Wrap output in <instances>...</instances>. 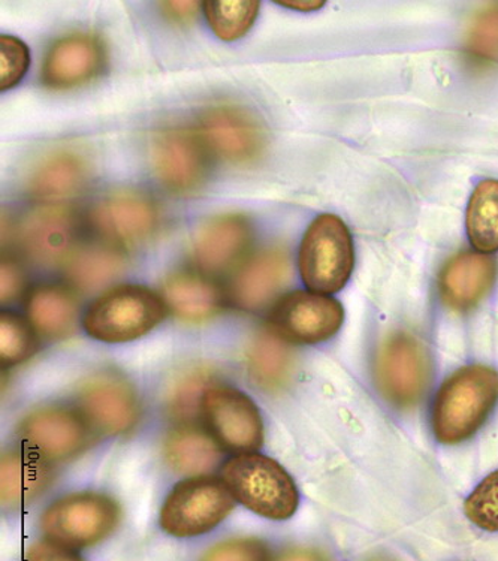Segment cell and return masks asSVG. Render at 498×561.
I'll return each instance as SVG.
<instances>
[{
	"label": "cell",
	"mask_w": 498,
	"mask_h": 561,
	"mask_svg": "<svg viewBox=\"0 0 498 561\" xmlns=\"http://www.w3.org/2000/svg\"><path fill=\"white\" fill-rule=\"evenodd\" d=\"M498 403V371L475 364L452 373L437 391L431 424L436 439L460 445L487 423Z\"/></svg>",
	"instance_id": "obj_1"
},
{
	"label": "cell",
	"mask_w": 498,
	"mask_h": 561,
	"mask_svg": "<svg viewBox=\"0 0 498 561\" xmlns=\"http://www.w3.org/2000/svg\"><path fill=\"white\" fill-rule=\"evenodd\" d=\"M222 479L236 502L273 522L293 517L300 505L296 482L283 466L258 453L239 454L222 467Z\"/></svg>",
	"instance_id": "obj_2"
},
{
	"label": "cell",
	"mask_w": 498,
	"mask_h": 561,
	"mask_svg": "<svg viewBox=\"0 0 498 561\" xmlns=\"http://www.w3.org/2000/svg\"><path fill=\"white\" fill-rule=\"evenodd\" d=\"M166 317L161 295L142 285H120L96 298L84 313L90 337L104 343H128L144 337Z\"/></svg>",
	"instance_id": "obj_3"
},
{
	"label": "cell",
	"mask_w": 498,
	"mask_h": 561,
	"mask_svg": "<svg viewBox=\"0 0 498 561\" xmlns=\"http://www.w3.org/2000/svg\"><path fill=\"white\" fill-rule=\"evenodd\" d=\"M120 522L121 507L113 497L81 491L53 502L40 518V528L50 542L73 551L104 542Z\"/></svg>",
	"instance_id": "obj_4"
},
{
	"label": "cell",
	"mask_w": 498,
	"mask_h": 561,
	"mask_svg": "<svg viewBox=\"0 0 498 561\" xmlns=\"http://www.w3.org/2000/svg\"><path fill=\"white\" fill-rule=\"evenodd\" d=\"M355 267L349 228L336 215H321L310 225L298 253V270L312 293L329 295L345 288Z\"/></svg>",
	"instance_id": "obj_5"
},
{
	"label": "cell",
	"mask_w": 498,
	"mask_h": 561,
	"mask_svg": "<svg viewBox=\"0 0 498 561\" xmlns=\"http://www.w3.org/2000/svg\"><path fill=\"white\" fill-rule=\"evenodd\" d=\"M432 373L430 351L414 334H391L375 355V387L394 408L418 407L431 387Z\"/></svg>",
	"instance_id": "obj_6"
},
{
	"label": "cell",
	"mask_w": 498,
	"mask_h": 561,
	"mask_svg": "<svg viewBox=\"0 0 498 561\" xmlns=\"http://www.w3.org/2000/svg\"><path fill=\"white\" fill-rule=\"evenodd\" d=\"M235 499L223 481L192 477L178 482L163 502L159 523L174 538H195L215 530L234 511Z\"/></svg>",
	"instance_id": "obj_7"
},
{
	"label": "cell",
	"mask_w": 498,
	"mask_h": 561,
	"mask_svg": "<svg viewBox=\"0 0 498 561\" xmlns=\"http://www.w3.org/2000/svg\"><path fill=\"white\" fill-rule=\"evenodd\" d=\"M201 417L224 450L255 453L264 444L263 416L255 401L230 385L213 383L204 392Z\"/></svg>",
	"instance_id": "obj_8"
},
{
	"label": "cell",
	"mask_w": 498,
	"mask_h": 561,
	"mask_svg": "<svg viewBox=\"0 0 498 561\" xmlns=\"http://www.w3.org/2000/svg\"><path fill=\"white\" fill-rule=\"evenodd\" d=\"M76 400L85 423L102 436H124L132 432L141 420L137 389L118 373L90 375L77 389Z\"/></svg>",
	"instance_id": "obj_9"
},
{
	"label": "cell",
	"mask_w": 498,
	"mask_h": 561,
	"mask_svg": "<svg viewBox=\"0 0 498 561\" xmlns=\"http://www.w3.org/2000/svg\"><path fill=\"white\" fill-rule=\"evenodd\" d=\"M345 321V310L329 295L293 290L280 297L268 317V330L289 345H317L333 339Z\"/></svg>",
	"instance_id": "obj_10"
},
{
	"label": "cell",
	"mask_w": 498,
	"mask_h": 561,
	"mask_svg": "<svg viewBox=\"0 0 498 561\" xmlns=\"http://www.w3.org/2000/svg\"><path fill=\"white\" fill-rule=\"evenodd\" d=\"M89 224L104 243L134 248L157 233L161 213L144 192L116 191L97 201L89 213Z\"/></svg>",
	"instance_id": "obj_11"
},
{
	"label": "cell",
	"mask_w": 498,
	"mask_h": 561,
	"mask_svg": "<svg viewBox=\"0 0 498 561\" xmlns=\"http://www.w3.org/2000/svg\"><path fill=\"white\" fill-rule=\"evenodd\" d=\"M152 163L166 190L178 195L194 194L208 178L210 150L194 130L163 129L153 137Z\"/></svg>",
	"instance_id": "obj_12"
},
{
	"label": "cell",
	"mask_w": 498,
	"mask_h": 561,
	"mask_svg": "<svg viewBox=\"0 0 498 561\" xmlns=\"http://www.w3.org/2000/svg\"><path fill=\"white\" fill-rule=\"evenodd\" d=\"M202 141L211 153L232 163L256 161L267 146L263 122L239 105H215L199 117Z\"/></svg>",
	"instance_id": "obj_13"
},
{
	"label": "cell",
	"mask_w": 498,
	"mask_h": 561,
	"mask_svg": "<svg viewBox=\"0 0 498 561\" xmlns=\"http://www.w3.org/2000/svg\"><path fill=\"white\" fill-rule=\"evenodd\" d=\"M27 450L45 461H68L89 448L93 430L79 411L40 408L28 413L19 427Z\"/></svg>",
	"instance_id": "obj_14"
},
{
	"label": "cell",
	"mask_w": 498,
	"mask_h": 561,
	"mask_svg": "<svg viewBox=\"0 0 498 561\" xmlns=\"http://www.w3.org/2000/svg\"><path fill=\"white\" fill-rule=\"evenodd\" d=\"M291 257L283 248L264 249L234 273L228 298L236 309L259 311L271 305L291 282Z\"/></svg>",
	"instance_id": "obj_15"
},
{
	"label": "cell",
	"mask_w": 498,
	"mask_h": 561,
	"mask_svg": "<svg viewBox=\"0 0 498 561\" xmlns=\"http://www.w3.org/2000/svg\"><path fill=\"white\" fill-rule=\"evenodd\" d=\"M107 65V50L100 36L72 34L57 39L45 55L40 80L45 88H80L100 77Z\"/></svg>",
	"instance_id": "obj_16"
},
{
	"label": "cell",
	"mask_w": 498,
	"mask_h": 561,
	"mask_svg": "<svg viewBox=\"0 0 498 561\" xmlns=\"http://www.w3.org/2000/svg\"><path fill=\"white\" fill-rule=\"evenodd\" d=\"M252 241L253 227L246 216L234 213L215 216L196 231L192 256L201 272L224 273L246 255Z\"/></svg>",
	"instance_id": "obj_17"
},
{
	"label": "cell",
	"mask_w": 498,
	"mask_h": 561,
	"mask_svg": "<svg viewBox=\"0 0 498 561\" xmlns=\"http://www.w3.org/2000/svg\"><path fill=\"white\" fill-rule=\"evenodd\" d=\"M497 278V262L485 253L461 252L444 264L439 276L442 301L465 313L479 306Z\"/></svg>",
	"instance_id": "obj_18"
},
{
	"label": "cell",
	"mask_w": 498,
	"mask_h": 561,
	"mask_svg": "<svg viewBox=\"0 0 498 561\" xmlns=\"http://www.w3.org/2000/svg\"><path fill=\"white\" fill-rule=\"evenodd\" d=\"M79 225L72 213L45 208L27 217L22 240L28 255L45 264H63L76 251Z\"/></svg>",
	"instance_id": "obj_19"
},
{
	"label": "cell",
	"mask_w": 498,
	"mask_h": 561,
	"mask_svg": "<svg viewBox=\"0 0 498 561\" xmlns=\"http://www.w3.org/2000/svg\"><path fill=\"white\" fill-rule=\"evenodd\" d=\"M90 165L85 156L76 150H56L44 156L28 179V192L44 203L79 195L88 186Z\"/></svg>",
	"instance_id": "obj_20"
},
{
	"label": "cell",
	"mask_w": 498,
	"mask_h": 561,
	"mask_svg": "<svg viewBox=\"0 0 498 561\" xmlns=\"http://www.w3.org/2000/svg\"><path fill=\"white\" fill-rule=\"evenodd\" d=\"M162 298L178 319L189 323H202L218 317L224 295L210 278L199 274L177 272L165 277Z\"/></svg>",
	"instance_id": "obj_21"
},
{
	"label": "cell",
	"mask_w": 498,
	"mask_h": 561,
	"mask_svg": "<svg viewBox=\"0 0 498 561\" xmlns=\"http://www.w3.org/2000/svg\"><path fill=\"white\" fill-rule=\"evenodd\" d=\"M53 479L48 461L31 450H10L0 462V499L5 507H18L35 501Z\"/></svg>",
	"instance_id": "obj_22"
},
{
	"label": "cell",
	"mask_w": 498,
	"mask_h": 561,
	"mask_svg": "<svg viewBox=\"0 0 498 561\" xmlns=\"http://www.w3.org/2000/svg\"><path fill=\"white\" fill-rule=\"evenodd\" d=\"M27 318L36 333L48 340H63L79 323V301L59 285H39L28 294Z\"/></svg>",
	"instance_id": "obj_23"
},
{
	"label": "cell",
	"mask_w": 498,
	"mask_h": 561,
	"mask_svg": "<svg viewBox=\"0 0 498 561\" xmlns=\"http://www.w3.org/2000/svg\"><path fill=\"white\" fill-rule=\"evenodd\" d=\"M246 368L252 382L264 391L276 392L291 382L296 355L289 343L271 330L253 335L246 351Z\"/></svg>",
	"instance_id": "obj_24"
},
{
	"label": "cell",
	"mask_w": 498,
	"mask_h": 561,
	"mask_svg": "<svg viewBox=\"0 0 498 561\" xmlns=\"http://www.w3.org/2000/svg\"><path fill=\"white\" fill-rule=\"evenodd\" d=\"M163 456L174 472L202 477L219 465L222 446L207 430L179 424L166 436Z\"/></svg>",
	"instance_id": "obj_25"
},
{
	"label": "cell",
	"mask_w": 498,
	"mask_h": 561,
	"mask_svg": "<svg viewBox=\"0 0 498 561\" xmlns=\"http://www.w3.org/2000/svg\"><path fill=\"white\" fill-rule=\"evenodd\" d=\"M62 265L65 276L76 288L92 293L124 272L125 257L107 243L79 245Z\"/></svg>",
	"instance_id": "obj_26"
},
{
	"label": "cell",
	"mask_w": 498,
	"mask_h": 561,
	"mask_svg": "<svg viewBox=\"0 0 498 561\" xmlns=\"http://www.w3.org/2000/svg\"><path fill=\"white\" fill-rule=\"evenodd\" d=\"M471 243L480 253L498 251V180H482L473 191L465 216Z\"/></svg>",
	"instance_id": "obj_27"
},
{
	"label": "cell",
	"mask_w": 498,
	"mask_h": 561,
	"mask_svg": "<svg viewBox=\"0 0 498 561\" xmlns=\"http://www.w3.org/2000/svg\"><path fill=\"white\" fill-rule=\"evenodd\" d=\"M213 385V371L198 366L187 368L171 385L169 392L170 415L179 424H194L201 416V400L204 392Z\"/></svg>",
	"instance_id": "obj_28"
},
{
	"label": "cell",
	"mask_w": 498,
	"mask_h": 561,
	"mask_svg": "<svg viewBox=\"0 0 498 561\" xmlns=\"http://www.w3.org/2000/svg\"><path fill=\"white\" fill-rule=\"evenodd\" d=\"M464 53L473 67H498V3H489L473 15L464 36Z\"/></svg>",
	"instance_id": "obj_29"
},
{
	"label": "cell",
	"mask_w": 498,
	"mask_h": 561,
	"mask_svg": "<svg viewBox=\"0 0 498 561\" xmlns=\"http://www.w3.org/2000/svg\"><path fill=\"white\" fill-rule=\"evenodd\" d=\"M204 12L218 38H243L258 19L260 3L256 0H210L204 2Z\"/></svg>",
	"instance_id": "obj_30"
},
{
	"label": "cell",
	"mask_w": 498,
	"mask_h": 561,
	"mask_svg": "<svg viewBox=\"0 0 498 561\" xmlns=\"http://www.w3.org/2000/svg\"><path fill=\"white\" fill-rule=\"evenodd\" d=\"M39 342L31 322L12 313L2 311L0 314V359L3 367L19 366L38 351Z\"/></svg>",
	"instance_id": "obj_31"
},
{
	"label": "cell",
	"mask_w": 498,
	"mask_h": 561,
	"mask_svg": "<svg viewBox=\"0 0 498 561\" xmlns=\"http://www.w3.org/2000/svg\"><path fill=\"white\" fill-rule=\"evenodd\" d=\"M465 515L485 531H498V470L488 474L468 495Z\"/></svg>",
	"instance_id": "obj_32"
},
{
	"label": "cell",
	"mask_w": 498,
	"mask_h": 561,
	"mask_svg": "<svg viewBox=\"0 0 498 561\" xmlns=\"http://www.w3.org/2000/svg\"><path fill=\"white\" fill-rule=\"evenodd\" d=\"M31 51L22 39L11 35L0 36V88L3 92L15 88L26 76Z\"/></svg>",
	"instance_id": "obj_33"
},
{
	"label": "cell",
	"mask_w": 498,
	"mask_h": 561,
	"mask_svg": "<svg viewBox=\"0 0 498 561\" xmlns=\"http://www.w3.org/2000/svg\"><path fill=\"white\" fill-rule=\"evenodd\" d=\"M199 561H271L267 543L255 538H236L216 543Z\"/></svg>",
	"instance_id": "obj_34"
},
{
	"label": "cell",
	"mask_w": 498,
	"mask_h": 561,
	"mask_svg": "<svg viewBox=\"0 0 498 561\" xmlns=\"http://www.w3.org/2000/svg\"><path fill=\"white\" fill-rule=\"evenodd\" d=\"M24 288V276L22 270L12 261L2 262L0 272V298L2 302L18 300Z\"/></svg>",
	"instance_id": "obj_35"
},
{
	"label": "cell",
	"mask_w": 498,
	"mask_h": 561,
	"mask_svg": "<svg viewBox=\"0 0 498 561\" xmlns=\"http://www.w3.org/2000/svg\"><path fill=\"white\" fill-rule=\"evenodd\" d=\"M26 561H84L68 548L60 547L50 540H40L28 548Z\"/></svg>",
	"instance_id": "obj_36"
},
{
	"label": "cell",
	"mask_w": 498,
	"mask_h": 561,
	"mask_svg": "<svg viewBox=\"0 0 498 561\" xmlns=\"http://www.w3.org/2000/svg\"><path fill=\"white\" fill-rule=\"evenodd\" d=\"M163 18L177 26L190 24L198 15L201 3L194 0H182V2H162L159 3Z\"/></svg>",
	"instance_id": "obj_37"
},
{
	"label": "cell",
	"mask_w": 498,
	"mask_h": 561,
	"mask_svg": "<svg viewBox=\"0 0 498 561\" xmlns=\"http://www.w3.org/2000/svg\"><path fill=\"white\" fill-rule=\"evenodd\" d=\"M273 561H328V559L317 551L293 548V550L281 552V554Z\"/></svg>",
	"instance_id": "obj_38"
},
{
	"label": "cell",
	"mask_w": 498,
	"mask_h": 561,
	"mask_svg": "<svg viewBox=\"0 0 498 561\" xmlns=\"http://www.w3.org/2000/svg\"><path fill=\"white\" fill-rule=\"evenodd\" d=\"M279 5L291 8L301 12H310L321 10L325 5L324 2H304V0H293V2H280Z\"/></svg>",
	"instance_id": "obj_39"
}]
</instances>
